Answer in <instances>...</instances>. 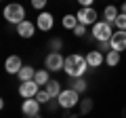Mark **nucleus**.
<instances>
[{"instance_id":"obj_1","label":"nucleus","mask_w":126,"mask_h":118,"mask_svg":"<svg viewBox=\"0 0 126 118\" xmlns=\"http://www.w3.org/2000/svg\"><path fill=\"white\" fill-rule=\"evenodd\" d=\"M88 70V61H86V55H78L72 53L65 57V65H63V72L67 74L69 78H84V72Z\"/></svg>"},{"instance_id":"obj_2","label":"nucleus","mask_w":126,"mask_h":118,"mask_svg":"<svg viewBox=\"0 0 126 118\" xmlns=\"http://www.w3.org/2000/svg\"><path fill=\"white\" fill-rule=\"evenodd\" d=\"M4 19L17 27L21 21H25V9L19 2H11V4L4 6Z\"/></svg>"},{"instance_id":"obj_3","label":"nucleus","mask_w":126,"mask_h":118,"mask_svg":"<svg viewBox=\"0 0 126 118\" xmlns=\"http://www.w3.org/2000/svg\"><path fill=\"white\" fill-rule=\"evenodd\" d=\"M57 103L63 110H72V108H76L80 103V93H76L74 89H63L61 95L57 97Z\"/></svg>"},{"instance_id":"obj_4","label":"nucleus","mask_w":126,"mask_h":118,"mask_svg":"<svg viewBox=\"0 0 126 118\" xmlns=\"http://www.w3.org/2000/svg\"><path fill=\"white\" fill-rule=\"evenodd\" d=\"M113 36V30H111V23H107L103 19V21H97L93 25V38L97 42H109Z\"/></svg>"},{"instance_id":"obj_5","label":"nucleus","mask_w":126,"mask_h":118,"mask_svg":"<svg viewBox=\"0 0 126 118\" xmlns=\"http://www.w3.org/2000/svg\"><path fill=\"white\" fill-rule=\"evenodd\" d=\"M63 65H65V57H63L61 53L50 51L44 57V68L48 70V72H59V70H63Z\"/></svg>"},{"instance_id":"obj_6","label":"nucleus","mask_w":126,"mask_h":118,"mask_svg":"<svg viewBox=\"0 0 126 118\" xmlns=\"http://www.w3.org/2000/svg\"><path fill=\"white\" fill-rule=\"evenodd\" d=\"M76 17H78V23H82V25H94L97 23V11L93 6H80Z\"/></svg>"},{"instance_id":"obj_7","label":"nucleus","mask_w":126,"mask_h":118,"mask_svg":"<svg viewBox=\"0 0 126 118\" xmlns=\"http://www.w3.org/2000/svg\"><path fill=\"white\" fill-rule=\"evenodd\" d=\"M40 93V84L36 80H27V82H19V95L23 99H32Z\"/></svg>"},{"instance_id":"obj_8","label":"nucleus","mask_w":126,"mask_h":118,"mask_svg":"<svg viewBox=\"0 0 126 118\" xmlns=\"http://www.w3.org/2000/svg\"><path fill=\"white\" fill-rule=\"evenodd\" d=\"M55 25V17L53 13H48V11H42V13H38L36 17V27L38 30H42V32H48V30H53Z\"/></svg>"},{"instance_id":"obj_9","label":"nucleus","mask_w":126,"mask_h":118,"mask_svg":"<svg viewBox=\"0 0 126 118\" xmlns=\"http://www.w3.org/2000/svg\"><path fill=\"white\" fill-rule=\"evenodd\" d=\"M40 101L36 99V97H32V99H25L21 103V112H23V116H38L40 114Z\"/></svg>"},{"instance_id":"obj_10","label":"nucleus","mask_w":126,"mask_h":118,"mask_svg":"<svg viewBox=\"0 0 126 118\" xmlns=\"http://www.w3.org/2000/svg\"><path fill=\"white\" fill-rule=\"evenodd\" d=\"M109 44H111V51H118V53L126 51V32L124 30H116L111 40H109Z\"/></svg>"},{"instance_id":"obj_11","label":"nucleus","mask_w":126,"mask_h":118,"mask_svg":"<svg viewBox=\"0 0 126 118\" xmlns=\"http://www.w3.org/2000/svg\"><path fill=\"white\" fill-rule=\"evenodd\" d=\"M21 68H23V61H21V57H19V55H11V57L4 61L6 74H15V76H17V74L21 72Z\"/></svg>"},{"instance_id":"obj_12","label":"nucleus","mask_w":126,"mask_h":118,"mask_svg":"<svg viewBox=\"0 0 126 118\" xmlns=\"http://www.w3.org/2000/svg\"><path fill=\"white\" fill-rule=\"evenodd\" d=\"M17 34L21 38H34V34H36V25H34L30 19H25V21H21L17 25Z\"/></svg>"},{"instance_id":"obj_13","label":"nucleus","mask_w":126,"mask_h":118,"mask_svg":"<svg viewBox=\"0 0 126 118\" xmlns=\"http://www.w3.org/2000/svg\"><path fill=\"white\" fill-rule=\"evenodd\" d=\"M86 61H88V68H101L105 57H103L101 51H88L86 53Z\"/></svg>"},{"instance_id":"obj_14","label":"nucleus","mask_w":126,"mask_h":118,"mask_svg":"<svg viewBox=\"0 0 126 118\" xmlns=\"http://www.w3.org/2000/svg\"><path fill=\"white\" fill-rule=\"evenodd\" d=\"M44 91L50 95V99H57V97L61 95V82H59V80H53V78H50L48 84L44 86Z\"/></svg>"},{"instance_id":"obj_15","label":"nucleus","mask_w":126,"mask_h":118,"mask_svg":"<svg viewBox=\"0 0 126 118\" xmlns=\"http://www.w3.org/2000/svg\"><path fill=\"white\" fill-rule=\"evenodd\" d=\"M34 76H36V68H32V65H23L21 72L17 74L19 82H27V80H34Z\"/></svg>"},{"instance_id":"obj_16","label":"nucleus","mask_w":126,"mask_h":118,"mask_svg":"<svg viewBox=\"0 0 126 118\" xmlns=\"http://www.w3.org/2000/svg\"><path fill=\"white\" fill-rule=\"evenodd\" d=\"M118 15H120V11H118L116 4H107L103 9V17H105V21H107V23H113L118 19Z\"/></svg>"},{"instance_id":"obj_17","label":"nucleus","mask_w":126,"mask_h":118,"mask_svg":"<svg viewBox=\"0 0 126 118\" xmlns=\"http://www.w3.org/2000/svg\"><path fill=\"white\" fill-rule=\"evenodd\" d=\"M69 89H74L76 93H84L86 89H88V82H86V78H69Z\"/></svg>"},{"instance_id":"obj_18","label":"nucleus","mask_w":126,"mask_h":118,"mask_svg":"<svg viewBox=\"0 0 126 118\" xmlns=\"http://www.w3.org/2000/svg\"><path fill=\"white\" fill-rule=\"evenodd\" d=\"M34 80H36L40 86H46V84H48V80H50V72H48L46 68L36 70V76H34Z\"/></svg>"},{"instance_id":"obj_19","label":"nucleus","mask_w":126,"mask_h":118,"mask_svg":"<svg viewBox=\"0 0 126 118\" xmlns=\"http://www.w3.org/2000/svg\"><path fill=\"white\" fill-rule=\"evenodd\" d=\"M76 25H78V17L76 15H72V13H67V15H63V27L65 30H76Z\"/></svg>"},{"instance_id":"obj_20","label":"nucleus","mask_w":126,"mask_h":118,"mask_svg":"<svg viewBox=\"0 0 126 118\" xmlns=\"http://www.w3.org/2000/svg\"><path fill=\"white\" fill-rule=\"evenodd\" d=\"M105 63H107L109 68H116V65L120 63V53H118V51H109V53L105 55Z\"/></svg>"},{"instance_id":"obj_21","label":"nucleus","mask_w":126,"mask_h":118,"mask_svg":"<svg viewBox=\"0 0 126 118\" xmlns=\"http://www.w3.org/2000/svg\"><path fill=\"white\" fill-rule=\"evenodd\" d=\"M113 25H116V30H124L126 32V13L120 11V15H118V19L113 21Z\"/></svg>"},{"instance_id":"obj_22","label":"nucleus","mask_w":126,"mask_h":118,"mask_svg":"<svg viewBox=\"0 0 126 118\" xmlns=\"http://www.w3.org/2000/svg\"><path fill=\"white\" fill-rule=\"evenodd\" d=\"M93 110V99H82L80 101V114H88Z\"/></svg>"},{"instance_id":"obj_23","label":"nucleus","mask_w":126,"mask_h":118,"mask_svg":"<svg viewBox=\"0 0 126 118\" xmlns=\"http://www.w3.org/2000/svg\"><path fill=\"white\" fill-rule=\"evenodd\" d=\"M46 4H48V0H32V6L36 11H40V13L46 9Z\"/></svg>"},{"instance_id":"obj_24","label":"nucleus","mask_w":126,"mask_h":118,"mask_svg":"<svg viewBox=\"0 0 126 118\" xmlns=\"http://www.w3.org/2000/svg\"><path fill=\"white\" fill-rule=\"evenodd\" d=\"M36 99L40 101V103H48V101H50V95H48V93L44 91V89H40V93L36 95Z\"/></svg>"},{"instance_id":"obj_25","label":"nucleus","mask_w":126,"mask_h":118,"mask_svg":"<svg viewBox=\"0 0 126 118\" xmlns=\"http://www.w3.org/2000/svg\"><path fill=\"white\" fill-rule=\"evenodd\" d=\"M61 46H63V42L59 40V38H55V40H50V42H48V49H50V51H55V53H59V49H61Z\"/></svg>"},{"instance_id":"obj_26","label":"nucleus","mask_w":126,"mask_h":118,"mask_svg":"<svg viewBox=\"0 0 126 118\" xmlns=\"http://www.w3.org/2000/svg\"><path fill=\"white\" fill-rule=\"evenodd\" d=\"M74 34H76L78 38H80V36H84V34H86V25H82V23H78V25H76V30H74Z\"/></svg>"},{"instance_id":"obj_27","label":"nucleus","mask_w":126,"mask_h":118,"mask_svg":"<svg viewBox=\"0 0 126 118\" xmlns=\"http://www.w3.org/2000/svg\"><path fill=\"white\" fill-rule=\"evenodd\" d=\"M99 51H101V53H103V51L109 53V51H111V44H109V42H99Z\"/></svg>"},{"instance_id":"obj_28","label":"nucleus","mask_w":126,"mask_h":118,"mask_svg":"<svg viewBox=\"0 0 126 118\" xmlns=\"http://www.w3.org/2000/svg\"><path fill=\"white\" fill-rule=\"evenodd\" d=\"M93 2H94V0H78V4H80V6H93Z\"/></svg>"},{"instance_id":"obj_29","label":"nucleus","mask_w":126,"mask_h":118,"mask_svg":"<svg viewBox=\"0 0 126 118\" xmlns=\"http://www.w3.org/2000/svg\"><path fill=\"white\" fill-rule=\"evenodd\" d=\"M122 13H126V0L122 2Z\"/></svg>"},{"instance_id":"obj_30","label":"nucleus","mask_w":126,"mask_h":118,"mask_svg":"<svg viewBox=\"0 0 126 118\" xmlns=\"http://www.w3.org/2000/svg\"><path fill=\"white\" fill-rule=\"evenodd\" d=\"M25 118H36V116H25Z\"/></svg>"}]
</instances>
